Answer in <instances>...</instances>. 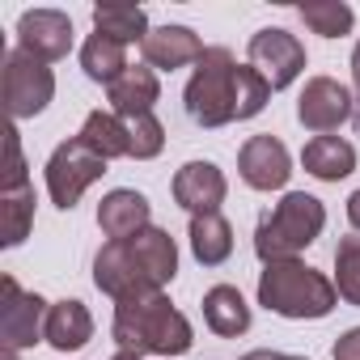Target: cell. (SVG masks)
Wrapping results in <instances>:
<instances>
[{"label": "cell", "instance_id": "cell-29", "mask_svg": "<svg viewBox=\"0 0 360 360\" xmlns=\"http://www.w3.org/2000/svg\"><path fill=\"white\" fill-rule=\"evenodd\" d=\"M18 187H30V165L22 157V131L18 123L5 127V183H0V191H18Z\"/></svg>", "mask_w": 360, "mask_h": 360}, {"label": "cell", "instance_id": "cell-16", "mask_svg": "<svg viewBox=\"0 0 360 360\" xmlns=\"http://www.w3.org/2000/svg\"><path fill=\"white\" fill-rule=\"evenodd\" d=\"M106 102L119 119L131 115H153V106L161 102V81L148 64H131L115 85H106Z\"/></svg>", "mask_w": 360, "mask_h": 360}, {"label": "cell", "instance_id": "cell-2", "mask_svg": "<svg viewBox=\"0 0 360 360\" xmlns=\"http://www.w3.org/2000/svg\"><path fill=\"white\" fill-rule=\"evenodd\" d=\"M110 335H115L119 352H136V356H187L195 343L187 314L174 309L165 288L115 301Z\"/></svg>", "mask_w": 360, "mask_h": 360}, {"label": "cell", "instance_id": "cell-9", "mask_svg": "<svg viewBox=\"0 0 360 360\" xmlns=\"http://www.w3.org/2000/svg\"><path fill=\"white\" fill-rule=\"evenodd\" d=\"M356 115V102H352V89L339 85L335 77H309L301 98H297V123L314 136H330L339 131L347 119Z\"/></svg>", "mask_w": 360, "mask_h": 360}, {"label": "cell", "instance_id": "cell-14", "mask_svg": "<svg viewBox=\"0 0 360 360\" xmlns=\"http://www.w3.org/2000/svg\"><path fill=\"white\" fill-rule=\"evenodd\" d=\"M204 39L191 26H153L148 39L140 43V56L153 72H174V68H187L204 60Z\"/></svg>", "mask_w": 360, "mask_h": 360}, {"label": "cell", "instance_id": "cell-11", "mask_svg": "<svg viewBox=\"0 0 360 360\" xmlns=\"http://www.w3.org/2000/svg\"><path fill=\"white\" fill-rule=\"evenodd\" d=\"M94 284L110 297V301H127L140 292H153V280L144 276L131 242H106L94 255Z\"/></svg>", "mask_w": 360, "mask_h": 360}, {"label": "cell", "instance_id": "cell-35", "mask_svg": "<svg viewBox=\"0 0 360 360\" xmlns=\"http://www.w3.org/2000/svg\"><path fill=\"white\" fill-rule=\"evenodd\" d=\"M5 360H18V352H13V347H5Z\"/></svg>", "mask_w": 360, "mask_h": 360}, {"label": "cell", "instance_id": "cell-34", "mask_svg": "<svg viewBox=\"0 0 360 360\" xmlns=\"http://www.w3.org/2000/svg\"><path fill=\"white\" fill-rule=\"evenodd\" d=\"M110 360H144V356H136V352H115Z\"/></svg>", "mask_w": 360, "mask_h": 360}, {"label": "cell", "instance_id": "cell-27", "mask_svg": "<svg viewBox=\"0 0 360 360\" xmlns=\"http://www.w3.org/2000/svg\"><path fill=\"white\" fill-rule=\"evenodd\" d=\"M123 127H127V157H136V161L161 157V148H165V127H161L157 115H131V119H123Z\"/></svg>", "mask_w": 360, "mask_h": 360}, {"label": "cell", "instance_id": "cell-1", "mask_svg": "<svg viewBox=\"0 0 360 360\" xmlns=\"http://www.w3.org/2000/svg\"><path fill=\"white\" fill-rule=\"evenodd\" d=\"M267 102H271V85L250 64H238V56L229 47H208L183 89V106L195 127L246 123V119L263 115Z\"/></svg>", "mask_w": 360, "mask_h": 360}, {"label": "cell", "instance_id": "cell-26", "mask_svg": "<svg viewBox=\"0 0 360 360\" xmlns=\"http://www.w3.org/2000/svg\"><path fill=\"white\" fill-rule=\"evenodd\" d=\"M297 18L322 39H343L356 26V13L343 0H305V5H297Z\"/></svg>", "mask_w": 360, "mask_h": 360}, {"label": "cell", "instance_id": "cell-7", "mask_svg": "<svg viewBox=\"0 0 360 360\" xmlns=\"http://www.w3.org/2000/svg\"><path fill=\"white\" fill-rule=\"evenodd\" d=\"M47 314L51 301L26 292L13 276H0V339H5V347L26 352L34 343H47Z\"/></svg>", "mask_w": 360, "mask_h": 360}, {"label": "cell", "instance_id": "cell-19", "mask_svg": "<svg viewBox=\"0 0 360 360\" xmlns=\"http://www.w3.org/2000/svg\"><path fill=\"white\" fill-rule=\"evenodd\" d=\"M127 242H131V250H136V259H140L144 276L153 280V288L174 284V276H178V242L169 238V229L148 225V229H140V233H136V238H127Z\"/></svg>", "mask_w": 360, "mask_h": 360}, {"label": "cell", "instance_id": "cell-5", "mask_svg": "<svg viewBox=\"0 0 360 360\" xmlns=\"http://www.w3.org/2000/svg\"><path fill=\"white\" fill-rule=\"evenodd\" d=\"M102 174H106V157H98L81 136H68L64 144H56L51 157H47V169H43L47 195H51V204L60 212H72L81 204V195L98 183Z\"/></svg>", "mask_w": 360, "mask_h": 360}, {"label": "cell", "instance_id": "cell-13", "mask_svg": "<svg viewBox=\"0 0 360 360\" xmlns=\"http://www.w3.org/2000/svg\"><path fill=\"white\" fill-rule=\"evenodd\" d=\"M18 47L43 64H56L72 51V18L60 9H26L18 18Z\"/></svg>", "mask_w": 360, "mask_h": 360}, {"label": "cell", "instance_id": "cell-15", "mask_svg": "<svg viewBox=\"0 0 360 360\" xmlns=\"http://www.w3.org/2000/svg\"><path fill=\"white\" fill-rule=\"evenodd\" d=\"M148 225H153V204H148L140 191L115 187V191L102 195V204H98V229H102L110 242H127V238H136V233L148 229Z\"/></svg>", "mask_w": 360, "mask_h": 360}, {"label": "cell", "instance_id": "cell-20", "mask_svg": "<svg viewBox=\"0 0 360 360\" xmlns=\"http://www.w3.org/2000/svg\"><path fill=\"white\" fill-rule=\"evenodd\" d=\"M89 339H94V314L85 309V301H77V297L51 301V314H47V343H51L56 352H81Z\"/></svg>", "mask_w": 360, "mask_h": 360}, {"label": "cell", "instance_id": "cell-33", "mask_svg": "<svg viewBox=\"0 0 360 360\" xmlns=\"http://www.w3.org/2000/svg\"><path fill=\"white\" fill-rule=\"evenodd\" d=\"M352 85H356V94H360V43H356V51H352Z\"/></svg>", "mask_w": 360, "mask_h": 360}, {"label": "cell", "instance_id": "cell-25", "mask_svg": "<svg viewBox=\"0 0 360 360\" xmlns=\"http://www.w3.org/2000/svg\"><path fill=\"white\" fill-rule=\"evenodd\" d=\"M77 136H81L98 157H106V161L127 157V127H123V119H119L115 110H89Z\"/></svg>", "mask_w": 360, "mask_h": 360}, {"label": "cell", "instance_id": "cell-28", "mask_svg": "<svg viewBox=\"0 0 360 360\" xmlns=\"http://www.w3.org/2000/svg\"><path fill=\"white\" fill-rule=\"evenodd\" d=\"M335 288L347 305H360V233L339 238L335 246Z\"/></svg>", "mask_w": 360, "mask_h": 360}, {"label": "cell", "instance_id": "cell-12", "mask_svg": "<svg viewBox=\"0 0 360 360\" xmlns=\"http://www.w3.org/2000/svg\"><path fill=\"white\" fill-rule=\"evenodd\" d=\"M169 191H174L178 208H187L191 217H204V212H221V204L229 195V178L217 161H187L174 174Z\"/></svg>", "mask_w": 360, "mask_h": 360}, {"label": "cell", "instance_id": "cell-3", "mask_svg": "<svg viewBox=\"0 0 360 360\" xmlns=\"http://www.w3.org/2000/svg\"><path fill=\"white\" fill-rule=\"evenodd\" d=\"M259 305L267 314H280L288 322H318L339 305V288L330 276L301 259L263 263L259 271Z\"/></svg>", "mask_w": 360, "mask_h": 360}, {"label": "cell", "instance_id": "cell-10", "mask_svg": "<svg viewBox=\"0 0 360 360\" xmlns=\"http://www.w3.org/2000/svg\"><path fill=\"white\" fill-rule=\"evenodd\" d=\"M238 174H242V183L250 191H280V187H288V178H292V153L271 131L250 136L238 148Z\"/></svg>", "mask_w": 360, "mask_h": 360}, {"label": "cell", "instance_id": "cell-36", "mask_svg": "<svg viewBox=\"0 0 360 360\" xmlns=\"http://www.w3.org/2000/svg\"><path fill=\"white\" fill-rule=\"evenodd\" d=\"M352 119H356V131H360V102H356V115H352Z\"/></svg>", "mask_w": 360, "mask_h": 360}, {"label": "cell", "instance_id": "cell-24", "mask_svg": "<svg viewBox=\"0 0 360 360\" xmlns=\"http://www.w3.org/2000/svg\"><path fill=\"white\" fill-rule=\"evenodd\" d=\"M148 13L140 5H98L94 9V34H106L115 43H144L148 39Z\"/></svg>", "mask_w": 360, "mask_h": 360}, {"label": "cell", "instance_id": "cell-18", "mask_svg": "<svg viewBox=\"0 0 360 360\" xmlns=\"http://www.w3.org/2000/svg\"><path fill=\"white\" fill-rule=\"evenodd\" d=\"M200 305H204V322H208L212 335L238 339V335L250 330V305H246V297H242L238 284H212Z\"/></svg>", "mask_w": 360, "mask_h": 360}, {"label": "cell", "instance_id": "cell-31", "mask_svg": "<svg viewBox=\"0 0 360 360\" xmlns=\"http://www.w3.org/2000/svg\"><path fill=\"white\" fill-rule=\"evenodd\" d=\"M347 225H352V229L360 233V187H356V191L347 195Z\"/></svg>", "mask_w": 360, "mask_h": 360}, {"label": "cell", "instance_id": "cell-22", "mask_svg": "<svg viewBox=\"0 0 360 360\" xmlns=\"http://www.w3.org/2000/svg\"><path fill=\"white\" fill-rule=\"evenodd\" d=\"M34 183L18 187V191H0V246L13 250L30 238L34 229Z\"/></svg>", "mask_w": 360, "mask_h": 360}, {"label": "cell", "instance_id": "cell-30", "mask_svg": "<svg viewBox=\"0 0 360 360\" xmlns=\"http://www.w3.org/2000/svg\"><path fill=\"white\" fill-rule=\"evenodd\" d=\"M330 356H335V360H360V326H352V330H343V335L335 339V347H330Z\"/></svg>", "mask_w": 360, "mask_h": 360}, {"label": "cell", "instance_id": "cell-23", "mask_svg": "<svg viewBox=\"0 0 360 360\" xmlns=\"http://www.w3.org/2000/svg\"><path fill=\"white\" fill-rule=\"evenodd\" d=\"M81 68H85L89 81L115 85V81L131 68V64H127V47L115 43V39H106V34H89V39L81 43Z\"/></svg>", "mask_w": 360, "mask_h": 360}, {"label": "cell", "instance_id": "cell-37", "mask_svg": "<svg viewBox=\"0 0 360 360\" xmlns=\"http://www.w3.org/2000/svg\"><path fill=\"white\" fill-rule=\"evenodd\" d=\"M288 360H305V356H288Z\"/></svg>", "mask_w": 360, "mask_h": 360}, {"label": "cell", "instance_id": "cell-4", "mask_svg": "<svg viewBox=\"0 0 360 360\" xmlns=\"http://www.w3.org/2000/svg\"><path fill=\"white\" fill-rule=\"evenodd\" d=\"M326 229V208L318 195H305V191H288L271 212L259 217V229H255V255L263 263H284V259H297L301 250H309Z\"/></svg>", "mask_w": 360, "mask_h": 360}, {"label": "cell", "instance_id": "cell-32", "mask_svg": "<svg viewBox=\"0 0 360 360\" xmlns=\"http://www.w3.org/2000/svg\"><path fill=\"white\" fill-rule=\"evenodd\" d=\"M242 360H288V352H276V347H255V352H246Z\"/></svg>", "mask_w": 360, "mask_h": 360}, {"label": "cell", "instance_id": "cell-6", "mask_svg": "<svg viewBox=\"0 0 360 360\" xmlns=\"http://www.w3.org/2000/svg\"><path fill=\"white\" fill-rule=\"evenodd\" d=\"M0 89H5L9 119L22 123V119H34V115H43L51 106L56 72H51V64H43L30 51L13 47V51H5V77H0Z\"/></svg>", "mask_w": 360, "mask_h": 360}, {"label": "cell", "instance_id": "cell-21", "mask_svg": "<svg viewBox=\"0 0 360 360\" xmlns=\"http://www.w3.org/2000/svg\"><path fill=\"white\" fill-rule=\"evenodd\" d=\"M187 242H191V255H195L204 267H221V263L233 255V225H229L221 212L191 217V225H187Z\"/></svg>", "mask_w": 360, "mask_h": 360}, {"label": "cell", "instance_id": "cell-8", "mask_svg": "<svg viewBox=\"0 0 360 360\" xmlns=\"http://www.w3.org/2000/svg\"><path fill=\"white\" fill-rule=\"evenodd\" d=\"M246 60H250V68H255V72L271 85V94H276V89H288V85L305 72V43H301L297 34L280 30V26H263V30L250 34Z\"/></svg>", "mask_w": 360, "mask_h": 360}, {"label": "cell", "instance_id": "cell-17", "mask_svg": "<svg viewBox=\"0 0 360 360\" xmlns=\"http://www.w3.org/2000/svg\"><path fill=\"white\" fill-rule=\"evenodd\" d=\"M301 165L318 183H343L356 169V144L343 136H309L301 148Z\"/></svg>", "mask_w": 360, "mask_h": 360}]
</instances>
